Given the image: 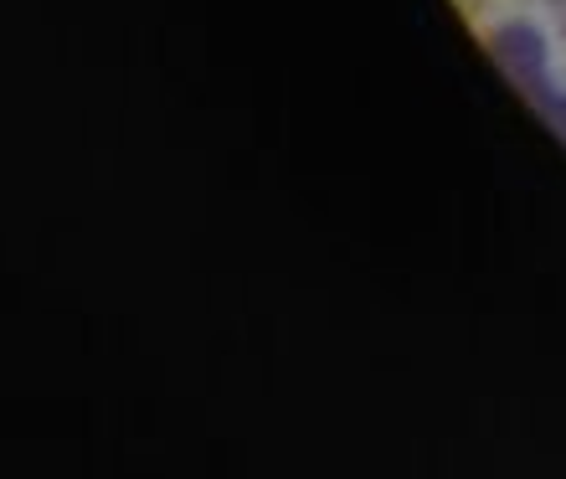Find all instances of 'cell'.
Segmentation results:
<instances>
[{
  "instance_id": "1",
  "label": "cell",
  "mask_w": 566,
  "mask_h": 479,
  "mask_svg": "<svg viewBox=\"0 0 566 479\" xmlns=\"http://www.w3.org/2000/svg\"><path fill=\"white\" fill-rule=\"evenodd\" d=\"M490 58L505 67V77L521 88L525 104H541L552 93V46L546 31L531 21H505L490 31Z\"/></svg>"
},
{
  "instance_id": "2",
  "label": "cell",
  "mask_w": 566,
  "mask_h": 479,
  "mask_svg": "<svg viewBox=\"0 0 566 479\" xmlns=\"http://www.w3.org/2000/svg\"><path fill=\"white\" fill-rule=\"evenodd\" d=\"M536 114L556 129V139H566V93H556V88H552V93H546V98L536 104Z\"/></svg>"
}]
</instances>
